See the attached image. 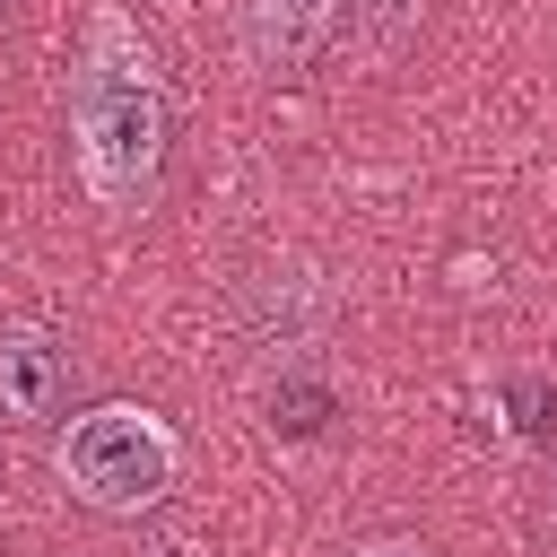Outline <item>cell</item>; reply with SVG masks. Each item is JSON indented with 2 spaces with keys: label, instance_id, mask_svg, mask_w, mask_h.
<instances>
[{
  "label": "cell",
  "instance_id": "cell-3",
  "mask_svg": "<svg viewBox=\"0 0 557 557\" xmlns=\"http://www.w3.org/2000/svg\"><path fill=\"white\" fill-rule=\"evenodd\" d=\"M331 331V287L305 270V261H252L235 278V339L270 366H296L313 357Z\"/></svg>",
  "mask_w": 557,
  "mask_h": 557
},
{
  "label": "cell",
  "instance_id": "cell-9",
  "mask_svg": "<svg viewBox=\"0 0 557 557\" xmlns=\"http://www.w3.org/2000/svg\"><path fill=\"white\" fill-rule=\"evenodd\" d=\"M0 557H9V548H0Z\"/></svg>",
  "mask_w": 557,
  "mask_h": 557
},
{
  "label": "cell",
  "instance_id": "cell-5",
  "mask_svg": "<svg viewBox=\"0 0 557 557\" xmlns=\"http://www.w3.org/2000/svg\"><path fill=\"white\" fill-rule=\"evenodd\" d=\"M339 26V0H235V44L261 78H296Z\"/></svg>",
  "mask_w": 557,
  "mask_h": 557
},
{
  "label": "cell",
  "instance_id": "cell-8",
  "mask_svg": "<svg viewBox=\"0 0 557 557\" xmlns=\"http://www.w3.org/2000/svg\"><path fill=\"white\" fill-rule=\"evenodd\" d=\"M348 557H435V548H418V540H366V548H348Z\"/></svg>",
  "mask_w": 557,
  "mask_h": 557
},
{
  "label": "cell",
  "instance_id": "cell-2",
  "mask_svg": "<svg viewBox=\"0 0 557 557\" xmlns=\"http://www.w3.org/2000/svg\"><path fill=\"white\" fill-rule=\"evenodd\" d=\"M174 461L183 453H174L165 418L139 400H104V409L70 418V435H61V479L96 513H148L174 487Z\"/></svg>",
  "mask_w": 557,
  "mask_h": 557
},
{
  "label": "cell",
  "instance_id": "cell-4",
  "mask_svg": "<svg viewBox=\"0 0 557 557\" xmlns=\"http://www.w3.org/2000/svg\"><path fill=\"white\" fill-rule=\"evenodd\" d=\"M70 339L52 322H0V418L9 426H44L61 400H70Z\"/></svg>",
  "mask_w": 557,
  "mask_h": 557
},
{
  "label": "cell",
  "instance_id": "cell-7",
  "mask_svg": "<svg viewBox=\"0 0 557 557\" xmlns=\"http://www.w3.org/2000/svg\"><path fill=\"white\" fill-rule=\"evenodd\" d=\"M540 540L557 548V461H548V479H540Z\"/></svg>",
  "mask_w": 557,
  "mask_h": 557
},
{
  "label": "cell",
  "instance_id": "cell-1",
  "mask_svg": "<svg viewBox=\"0 0 557 557\" xmlns=\"http://www.w3.org/2000/svg\"><path fill=\"white\" fill-rule=\"evenodd\" d=\"M165 139H174V113H165L148 35L122 9H96L70 70V157H78L87 200L113 218H139L165 183Z\"/></svg>",
  "mask_w": 557,
  "mask_h": 557
},
{
  "label": "cell",
  "instance_id": "cell-6",
  "mask_svg": "<svg viewBox=\"0 0 557 557\" xmlns=\"http://www.w3.org/2000/svg\"><path fill=\"white\" fill-rule=\"evenodd\" d=\"M348 17H357V35L374 52H409L418 26H426V0H348Z\"/></svg>",
  "mask_w": 557,
  "mask_h": 557
}]
</instances>
